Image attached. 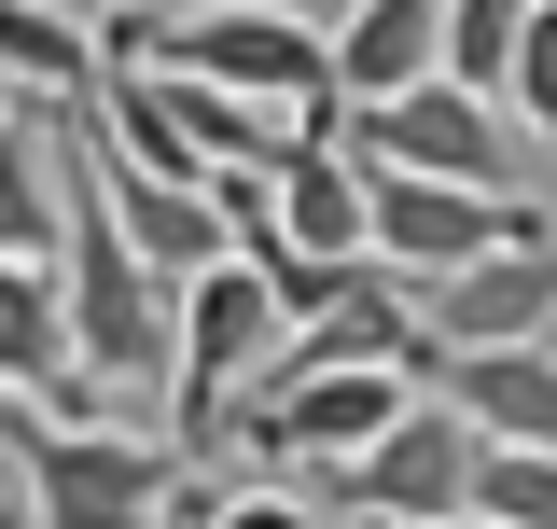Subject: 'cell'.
Masks as SVG:
<instances>
[{"mask_svg":"<svg viewBox=\"0 0 557 529\" xmlns=\"http://www.w3.org/2000/svg\"><path fill=\"white\" fill-rule=\"evenodd\" d=\"M348 153L362 168H432V182H516V126H502V98L474 84H405V98H362L348 112Z\"/></svg>","mask_w":557,"mask_h":529,"instance_id":"cell-5","label":"cell"},{"mask_svg":"<svg viewBox=\"0 0 557 529\" xmlns=\"http://www.w3.org/2000/svg\"><path fill=\"white\" fill-rule=\"evenodd\" d=\"M278 334H293V307H278V279L251 251L196 264V279L168 293V446H182V460L223 446V404L278 362Z\"/></svg>","mask_w":557,"mask_h":529,"instance_id":"cell-1","label":"cell"},{"mask_svg":"<svg viewBox=\"0 0 557 529\" xmlns=\"http://www.w3.org/2000/svg\"><path fill=\"white\" fill-rule=\"evenodd\" d=\"M502 98L557 139V0H530V28H516V70H502Z\"/></svg>","mask_w":557,"mask_h":529,"instance_id":"cell-14","label":"cell"},{"mask_svg":"<svg viewBox=\"0 0 557 529\" xmlns=\"http://www.w3.org/2000/svg\"><path fill=\"white\" fill-rule=\"evenodd\" d=\"M418 391H446L487 446H557V348L516 334V348H418Z\"/></svg>","mask_w":557,"mask_h":529,"instance_id":"cell-7","label":"cell"},{"mask_svg":"<svg viewBox=\"0 0 557 529\" xmlns=\"http://www.w3.org/2000/svg\"><path fill=\"white\" fill-rule=\"evenodd\" d=\"M516 223H544V209L516 196V182H432V168H362V251L391 264V279H446V264L502 251Z\"/></svg>","mask_w":557,"mask_h":529,"instance_id":"cell-4","label":"cell"},{"mask_svg":"<svg viewBox=\"0 0 557 529\" xmlns=\"http://www.w3.org/2000/svg\"><path fill=\"white\" fill-rule=\"evenodd\" d=\"M474 516H502V529H557V446H487Z\"/></svg>","mask_w":557,"mask_h":529,"instance_id":"cell-13","label":"cell"},{"mask_svg":"<svg viewBox=\"0 0 557 529\" xmlns=\"http://www.w3.org/2000/svg\"><path fill=\"white\" fill-rule=\"evenodd\" d=\"M0 529H28V473H0Z\"/></svg>","mask_w":557,"mask_h":529,"instance_id":"cell-16","label":"cell"},{"mask_svg":"<svg viewBox=\"0 0 557 529\" xmlns=\"http://www.w3.org/2000/svg\"><path fill=\"white\" fill-rule=\"evenodd\" d=\"M0 251H57V112L0 98Z\"/></svg>","mask_w":557,"mask_h":529,"instance_id":"cell-11","label":"cell"},{"mask_svg":"<svg viewBox=\"0 0 557 529\" xmlns=\"http://www.w3.org/2000/svg\"><path fill=\"white\" fill-rule=\"evenodd\" d=\"M474 473H487V432L460 418L446 391H418L362 460H335L321 488H335L348 516H376V529H446V516H474Z\"/></svg>","mask_w":557,"mask_h":529,"instance_id":"cell-3","label":"cell"},{"mask_svg":"<svg viewBox=\"0 0 557 529\" xmlns=\"http://www.w3.org/2000/svg\"><path fill=\"white\" fill-rule=\"evenodd\" d=\"M544 348H557V334H544Z\"/></svg>","mask_w":557,"mask_h":529,"instance_id":"cell-18","label":"cell"},{"mask_svg":"<svg viewBox=\"0 0 557 529\" xmlns=\"http://www.w3.org/2000/svg\"><path fill=\"white\" fill-rule=\"evenodd\" d=\"M446 70V0H348L335 14V98H405Z\"/></svg>","mask_w":557,"mask_h":529,"instance_id":"cell-9","label":"cell"},{"mask_svg":"<svg viewBox=\"0 0 557 529\" xmlns=\"http://www.w3.org/2000/svg\"><path fill=\"white\" fill-rule=\"evenodd\" d=\"M0 391L57 404V418H98V377L70 362V293H57V251H0Z\"/></svg>","mask_w":557,"mask_h":529,"instance_id":"cell-8","label":"cell"},{"mask_svg":"<svg viewBox=\"0 0 557 529\" xmlns=\"http://www.w3.org/2000/svg\"><path fill=\"white\" fill-rule=\"evenodd\" d=\"M153 57L168 70H209L223 98H251V112H307V98H335V28H307L293 0H182L168 28H153Z\"/></svg>","mask_w":557,"mask_h":529,"instance_id":"cell-2","label":"cell"},{"mask_svg":"<svg viewBox=\"0 0 557 529\" xmlns=\"http://www.w3.org/2000/svg\"><path fill=\"white\" fill-rule=\"evenodd\" d=\"M0 84L14 98H84L98 84V28L57 0H0Z\"/></svg>","mask_w":557,"mask_h":529,"instance_id":"cell-12","label":"cell"},{"mask_svg":"<svg viewBox=\"0 0 557 529\" xmlns=\"http://www.w3.org/2000/svg\"><path fill=\"white\" fill-rule=\"evenodd\" d=\"M196 529H335V516H321V502H293V488H209Z\"/></svg>","mask_w":557,"mask_h":529,"instance_id":"cell-15","label":"cell"},{"mask_svg":"<svg viewBox=\"0 0 557 529\" xmlns=\"http://www.w3.org/2000/svg\"><path fill=\"white\" fill-rule=\"evenodd\" d=\"M265 196H278V237H293V251L362 264V153H348V139H293L265 168Z\"/></svg>","mask_w":557,"mask_h":529,"instance_id":"cell-10","label":"cell"},{"mask_svg":"<svg viewBox=\"0 0 557 529\" xmlns=\"http://www.w3.org/2000/svg\"><path fill=\"white\" fill-rule=\"evenodd\" d=\"M418 334H432V348H516V334H557V223H516L502 251L418 279Z\"/></svg>","mask_w":557,"mask_h":529,"instance_id":"cell-6","label":"cell"},{"mask_svg":"<svg viewBox=\"0 0 557 529\" xmlns=\"http://www.w3.org/2000/svg\"><path fill=\"white\" fill-rule=\"evenodd\" d=\"M446 529H502V516H446Z\"/></svg>","mask_w":557,"mask_h":529,"instance_id":"cell-17","label":"cell"}]
</instances>
